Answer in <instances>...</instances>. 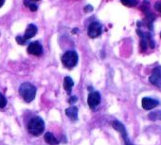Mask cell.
<instances>
[{"label": "cell", "mask_w": 161, "mask_h": 145, "mask_svg": "<svg viewBox=\"0 0 161 145\" xmlns=\"http://www.w3.org/2000/svg\"><path fill=\"white\" fill-rule=\"evenodd\" d=\"M19 94L26 102H31L36 96V87L30 83H24L19 87Z\"/></svg>", "instance_id": "6da1fadb"}, {"label": "cell", "mask_w": 161, "mask_h": 145, "mask_svg": "<svg viewBox=\"0 0 161 145\" xmlns=\"http://www.w3.org/2000/svg\"><path fill=\"white\" fill-rule=\"evenodd\" d=\"M29 133L33 136H39L45 130V122L41 118H33L28 123Z\"/></svg>", "instance_id": "7a4b0ae2"}, {"label": "cell", "mask_w": 161, "mask_h": 145, "mask_svg": "<svg viewBox=\"0 0 161 145\" xmlns=\"http://www.w3.org/2000/svg\"><path fill=\"white\" fill-rule=\"evenodd\" d=\"M62 63L67 68L74 67L78 63V54L75 50H68L62 56Z\"/></svg>", "instance_id": "3957f363"}, {"label": "cell", "mask_w": 161, "mask_h": 145, "mask_svg": "<svg viewBox=\"0 0 161 145\" xmlns=\"http://www.w3.org/2000/svg\"><path fill=\"white\" fill-rule=\"evenodd\" d=\"M112 125H113L114 129H116L117 131H119L121 134V137L123 138V140H124V144L125 145H134L131 142V140L129 139V138H128V135H127V132H126V129H125V127H124V125L120 121L114 120L112 122Z\"/></svg>", "instance_id": "277c9868"}, {"label": "cell", "mask_w": 161, "mask_h": 145, "mask_svg": "<svg viewBox=\"0 0 161 145\" xmlns=\"http://www.w3.org/2000/svg\"><path fill=\"white\" fill-rule=\"evenodd\" d=\"M101 31H102L101 25L99 22H93L89 25L87 33L90 38H97L101 34Z\"/></svg>", "instance_id": "5b68a950"}, {"label": "cell", "mask_w": 161, "mask_h": 145, "mask_svg": "<svg viewBox=\"0 0 161 145\" xmlns=\"http://www.w3.org/2000/svg\"><path fill=\"white\" fill-rule=\"evenodd\" d=\"M149 82L157 86H161V66H156L154 68L152 75L149 77Z\"/></svg>", "instance_id": "8992f818"}, {"label": "cell", "mask_w": 161, "mask_h": 145, "mask_svg": "<svg viewBox=\"0 0 161 145\" xmlns=\"http://www.w3.org/2000/svg\"><path fill=\"white\" fill-rule=\"evenodd\" d=\"M28 52L35 56H41L43 54V47L39 42H32L28 47Z\"/></svg>", "instance_id": "52a82bcc"}, {"label": "cell", "mask_w": 161, "mask_h": 145, "mask_svg": "<svg viewBox=\"0 0 161 145\" xmlns=\"http://www.w3.org/2000/svg\"><path fill=\"white\" fill-rule=\"evenodd\" d=\"M100 102H101V95L99 92L95 91V92H92L89 94L88 99H87V103L91 109L96 108L100 104Z\"/></svg>", "instance_id": "ba28073f"}, {"label": "cell", "mask_w": 161, "mask_h": 145, "mask_svg": "<svg viewBox=\"0 0 161 145\" xmlns=\"http://www.w3.org/2000/svg\"><path fill=\"white\" fill-rule=\"evenodd\" d=\"M158 103H159L158 101H156L154 99H152V98H148V97L143 98L142 102H141V105L145 110L153 109V108H154L158 105Z\"/></svg>", "instance_id": "9c48e42d"}, {"label": "cell", "mask_w": 161, "mask_h": 145, "mask_svg": "<svg viewBox=\"0 0 161 145\" xmlns=\"http://www.w3.org/2000/svg\"><path fill=\"white\" fill-rule=\"evenodd\" d=\"M36 33H37V27L35 25H33V24H29L28 26L27 29H26V32L23 36V38L27 41V40L32 38L33 36L36 35Z\"/></svg>", "instance_id": "30bf717a"}, {"label": "cell", "mask_w": 161, "mask_h": 145, "mask_svg": "<svg viewBox=\"0 0 161 145\" xmlns=\"http://www.w3.org/2000/svg\"><path fill=\"white\" fill-rule=\"evenodd\" d=\"M65 114L71 120H78V108L76 106H71L65 110Z\"/></svg>", "instance_id": "8fae6325"}, {"label": "cell", "mask_w": 161, "mask_h": 145, "mask_svg": "<svg viewBox=\"0 0 161 145\" xmlns=\"http://www.w3.org/2000/svg\"><path fill=\"white\" fill-rule=\"evenodd\" d=\"M74 85V82L73 80L71 79L70 77H65V80H64V88L66 91L67 94H70L71 93V90H72V87Z\"/></svg>", "instance_id": "7c38bea8"}, {"label": "cell", "mask_w": 161, "mask_h": 145, "mask_svg": "<svg viewBox=\"0 0 161 145\" xmlns=\"http://www.w3.org/2000/svg\"><path fill=\"white\" fill-rule=\"evenodd\" d=\"M45 140L49 145H58L59 144V141L56 139V138L53 136L51 133H49V132L46 133V135H45Z\"/></svg>", "instance_id": "4fadbf2b"}, {"label": "cell", "mask_w": 161, "mask_h": 145, "mask_svg": "<svg viewBox=\"0 0 161 145\" xmlns=\"http://www.w3.org/2000/svg\"><path fill=\"white\" fill-rule=\"evenodd\" d=\"M148 118L151 120H161V110L153 111L148 115Z\"/></svg>", "instance_id": "5bb4252c"}, {"label": "cell", "mask_w": 161, "mask_h": 145, "mask_svg": "<svg viewBox=\"0 0 161 145\" xmlns=\"http://www.w3.org/2000/svg\"><path fill=\"white\" fill-rule=\"evenodd\" d=\"M141 40H140V48H141V50L142 51H145L147 49V47H148V43H147V40L145 39V33H143V35L141 36Z\"/></svg>", "instance_id": "9a60e30c"}, {"label": "cell", "mask_w": 161, "mask_h": 145, "mask_svg": "<svg viewBox=\"0 0 161 145\" xmlns=\"http://www.w3.org/2000/svg\"><path fill=\"white\" fill-rule=\"evenodd\" d=\"M120 1L124 6H127V7H134L137 4L136 0H120Z\"/></svg>", "instance_id": "2e32d148"}, {"label": "cell", "mask_w": 161, "mask_h": 145, "mask_svg": "<svg viewBox=\"0 0 161 145\" xmlns=\"http://www.w3.org/2000/svg\"><path fill=\"white\" fill-rule=\"evenodd\" d=\"M7 104V100L4 97V95L0 92V108H4Z\"/></svg>", "instance_id": "e0dca14e"}, {"label": "cell", "mask_w": 161, "mask_h": 145, "mask_svg": "<svg viewBox=\"0 0 161 145\" xmlns=\"http://www.w3.org/2000/svg\"><path fill=\"white\" fill-rule=\"evenodd\" d=\"M25 4H26V5H28V7L29 8V10H30L31 11H37V9H38L37 5L32 4V3H29L28 1H25Z\"/></svg>", "instance_id": "ac0fdd59"}, {"label": "cell", "mask_w": 161, "mask_h": 145, "mask_svg": "<svg viewBox=\"0 0 161 145\" xmlns=\"http://www.w3.org/2000/svg\"><path fill=\"white\" fill-rule=\"evenodd\" d=\"M16 41L18 42V44H20V45H24L26 43V40L22 37V36H17V37H16Z\"/></svg>", "instance_id": "d6986e66"}, {"label": "cell", "mask_w": 161, "mask_h": 145, "mask_svg": "<svg viewBox=\"0 0 161 145\" xmlns=\"http://www.w3.org/2000/svg\"><path fill=\"white\" fill-rule=\"evenodd\" d=\"M84 11H93V7L91 5H87L85 8H84Z\"/></svg>", "instance_id": "ffe728a7"}, {"label": "cell", "mask_w": 161, "mask_h": 145, "mask_svg": "<svg viewBox=\"0 0 161 145\" xmlns=\"http://www.w3.org/2000/svg\"><path fill=\"white\" fill-rule=\"evenodd\" d=\"M154 8H155V10H157L159 12H161V3H156V4L154 5Z\"/></svg>", "instance_id": "44dd1931"}, {"label": "cell", "mask_w": 161, "mask_h": 145, "mask_svg": "<svg viewBox=\"0 0 161 145\" xmlns=\"http://www.w3.org/2000/svg\"><path fill=\"white\" fill-rule=\"evenodd\" d=\"M76 101H77V97L76 96H72V97H71V99L69 100V102L70 103H74Z\"/></svg>", "instance_id": "7402d4cb"}, {"label": "cell", "mask_w": 161, "mask_h": 145, "mask_svg": "<svg viewBox=\"0 0 161 145\" xmlns=\"http://www.w3.org/2000/svg\"><path fill=\"white\" fill-rule=\"evenodd\" d=\"M5 3V0H0V8H1Z\"/></svg>", "instance_id": "603a6c76"}, {"label": "cell", "mask_w": 161, "mask_h": 145, "mask_svg": "<svg viewBox=\"0 0 161 145\" xmlns=\"http://www.w3.org/2000/svg\"><path fill=\"white\" fill-rule=\"evenodd\" d=\"M31 1H39V0H31Z\"/></svg>", "instance_id": "cb8c5ba5"}, {"label": "cell", "mask_w": 161, "mask_h": 145, "mask_svg": "<svg viewBox=\"0 0 161 145\" xmlns=\"http://www.w3.org/2000/svg\"><path fill=\"white\" fill-rule=\"evenodd\" d=\"M160 37H161V33H160Z\"/></svg>", "instance_id": "d4e9b609"}]
</instances>
